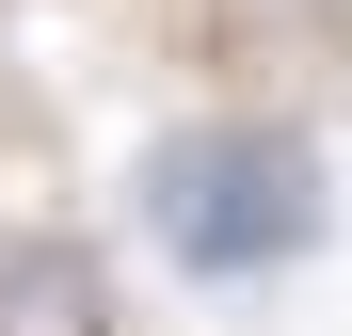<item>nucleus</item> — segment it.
Returning <instances> with one entry per match:
<instances>
[{"label": "nucleus", "mask_w": 352, "mask_h": 336, "mask_svg": "<svg viewBox=\"0 0 352 336\" xmlns=\"http://www.w3.org/2000/svg\"><path fill=\"white\" fill-rule=\"evenodd\" d=\"M144 224H160V256L176 272H208V289H256V272L288 256H320V144H288V128H176L144 160Z\"/></svg>", "instance_id": "1"}, {"label": "nucleus", "mask_w": 352, "mask_h": 336, "mask_svg": "<svg viewBox=\"0 0 352 336\" xmlns=\"http://www.w3.org/2000/svg\"><path fill=\"white\" fill-rule=\"evenodd\" d=\"M0 336H112V289L65 224H0Z\"/></svg>", "instance_id": "2"}]
</instances>
